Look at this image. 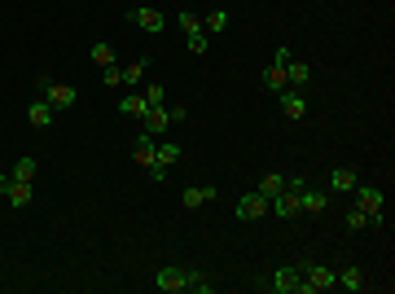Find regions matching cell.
I'll use <instances>...</instances> for the list:
<instances>
[{
  "label": "cell",
  "mask_w": 395,
  "mask_h": 294,
  "mask_svg": "<svg viewBox=\"0 0 395 294\" xmlns=\"http://www.w3.org/2000/svg\"><path fill=\"white\" fill-rule=\"evenodd\" d=\"M9 180H14V176H0V198H5V189H9Z\"/></svg>",
  "instance_id": "obj_34"
},
{
  "label": "cell",
  "mask_w": 395,
  "mask_h": 294,
  "mask_svg": "<svg viewBox=\"0 0 395 294\" xmlns=\"http://www.w3.org/2000/svg\"><path fill=\"white\" fill-rule=\"evenodd\" d=\"M145 110H150V101L141 97L136 88H128L123 97H119V114H128V119H145Z\"/></svg>",
  "instance_id": "obj_12"
},
{
  "label": "cell",
  "mask_w": 395,
  "mask_h": 294,
  "mask_svg": "<svg viewBox=\"0 0 395 294\" xmlns=\"http://www.w3.org/2000/svg\"><path fill=\"white\" fill-rule=\"evenodd\" d=\"M285 79H290L294 88H307V84H312V66H307V62H294V57H290V66H285Z\"/></svg>",
  "instance_id": "obj_20"
},
{
  "label": "cell",
  "mask_w": 395,
  "mask_h": 294,
  "mask_svg": "<svg viewBox=\"0 0 395 294\" xmlns=\"http://www.w3.org/2000/svg\"><path fill=\"white\" fill-rule=\"evenodd\" d=\"M338 286H343L347 294H361V290H365V273H361V268H343V273H338Z\"/></svg>",
  "instance_id": "obj_22"
},
{
  "label": "cell",
  "mask_w": 395,
  "mask_h": 294,
  "mask_svg": "<svg viewBox=\"0 0 395 294\" xmlns=\"http://www.w3.org/2000/svg\"><path fill=\"white\" fill-rule=\"evenodd\" d=\"M281 189H285V176H281V171H268V176L259 180V193H263V198H277Z\"/></svg>",
  "instance_id": "obj_23"
},
{
  "label": "cell",
  "mask_w": 395,
  "mask_h": 294,
  "mask_svg": "<svg viewBox=\"0 0 395 294\" xmlns=\"http://www.w3.org/2000/svg\"><path fill=\"white\" fill-rule=\"evenodd\" d=\"M189 290H194V294H211L215 286H211V277L202 273V268H189Z\"/></svg>",
  "instance_id": "obj_26"
},
{
  "label": "cell",
  "mask_w": 395,
  "mask_h": 294,
  "mask_svg": "<svg viewBox=\"0 0 395 294\" xmlns=\"http://www.w3.org/2000/svg\"><path fill=\"white\" fill-rule=\"evenodd\" d=\"M298 207H303V216H321V211L330 207V193H321V189H312V185H303V189H298Z\"/></svg>",
  "instance_id": "obj_11"
},
{
  "label": "cell",
  "mask_w": 395,
  "mask_h": 294,
  "mask_svg": "<svg viewBox=\"0 0 395 294\" xmlns=\"http://www.w3.org/2000/svg\"><path fill=\"white\" fill-rule=\"evenodd\" d=\"M167 114H172V123H185L189 119V105H167Z\"/></svg>",
  "instance_id": "obj_33"
},
{
  "label": "cell",
  "mask_w": 395,
  "mask_h": 294,
  "mask_svg": "<svg viewBox=\"0 0 395 294\" xmlns=\"http://www.w3.org/2000/svg\"><path fill=\"white\" fill-rule=\"evenodd\" d=\"M154 145H159V136L141 132V140H136V149H132V162H136L141 171H150V167H154Z\"/></svg>",
  "instance_id": "obj_13"
},
{
  "label": "cell",
  "mask_w": 395,
  "mask_h": 294,
  "mask_svg": "<svg viewBox=\"0 0 395 294\" xmlns=\"http://www.w3.org/2000/svg\"><path fill=\"white\" fill-rule=\"evenodd\" d=\"M5 198H9V207H31V198H35V185H31V180H9Z\"/></svg>",
  "instance_id": "obj_18"
},
{
  "label": "cell",
  "mask_w": 395,
  "mask_h": 294,
  "mask_svg": "<svg viewBox=\"0 0 395 294\" xmlns=\"http://www.w3.org/2000/svg\"><path fill=\"white\" fill-rule=\"evenodd\" d=\"M141 123H145V132H150V136H163L167 127H172V114H167V105H150Z\"/></svg>",
  "instance_id": "obj_14"
},
{
  "label": "cell",
  "mask_w": 395,
  "mask_h": 294,
  "mask_svg": "<svg viewBox=\"0 0 395 294\" xmlns=\"http://www.w3.org/2000/svg\"><path fill=\"white\" fill-rule=\"evenodd\" d=\"M263 88H268V92H281V88H290V79H285V66H277V62H272L268 70H263Z\"/></svg>",
  "instance_id": "obj_21"
},
{
  "label": "cell",
  "mask_w": 395,
  "mask_h": 294,
  "mask_svg": "<svg viewBox=\"0 0 395 294\" xmlns=\"http://www.w3.org/2000/svg\"><path fill=\"white\" fill-rule=\"evenodd\" d=\"M40 92H44V101H49L53 110H70V105H79V92L70 84H57V79H40Z\"/></svg>",
  "instance_id": "obj_5"
},
{
  "label": "cell",
  "mask_w": 395,
  "mask_h": 294,
  "mask_svg": "<svg viewBox=\"0 0 395 294\" xmlns=\"http://www.w3.org/2000/svg\"><path fill=\"white\" fill-rule=\"evenodd\" d=\"M128 22H132V27H141V31H150V35H163V31H167V18H163V9H154V5L128 9Z\"/></svg>",
  "instance_id": "obj_6"
},
{
  "label": "cell",
  "mask_w": 395,
  "mask_h": 294,
  "mask_svg": "<svg viewBox=\"0 0 395 294\" xmlns=\"http://www.w3.org/2000/svg\"><path fill=\"white\" fill-rule=\"evenodd\" d=\"M233 216L237 220H259V216H268V198H263L259 189H250L237 198V207H233Z\"/></svg>",
  "instance_id": "obj_8"
},
{
  "label": "cell",
  "mask_w": 395,
  "mask_h": 294,
  "mask_svg": "<svg viewBox=\"0 0 395 294\" xmlns=\"http://www.w3.org/2000/svg\"><path fill=\"white\" fill-rule=\"evenodd\" d=\"M154 286L163 294H185L189 290V268H159V273H154Z\"/></svg>",
  "instance_id": "obj_7"
},
{
  "label": "cell",
  "mask_w": 395,
  "mask_h": 294,
  "mask_svg": "<svg viewBox=\"0 0 395 294\" xmlns=\"http://www.w3.org/2000/svg\"><path fill=\"white\" fill-rule=\"evenodd\" d=\"M189 53H194V57L207 53V31H194V35H189Z\"/></svg>",
  "instance_id": "obj_31"
},
{
  "label": "cell",
  "mask_w": 395,
  "mask_h": 294,
  "mask_svg": "<svg viewBox=\"0 0 395 294\" xmlns=\"http://www.w3.org/2000/svg\"><path fill=\"white\" fill-rule=\"evenodd\" d=\"M268 211L277 220H294V216H303V207H298V189H281L277 198H268Z\"/></svg>",
  "instance_id": "obj_9"
},
{
  "label": "cell",
  "mask_w": 395,
  "mask_h": 294,
  "mask_svg": "<svg viewBox=\"0 0 395 294\" xmlns=\"http://www.w3.org/2000/svg\"><path fill=\"white\" fill-rule=\"evenodd\" d=\"M277 97H281V114H285V119H294V123L307 119V97L298 88H281Z\"/></svg>",
  "instance_id": "obj_10"
},
{
  "label": "cell",
  "mask_w": 395,
  "mask_h": 294,
  "mask_svg": "<svg viewBox=\"0 0 395 294\" xmlns=\"http://www.w3.org/2000/svg\"><path fill=\"white\" fill-rule=\"evenodd\" d=\"M298 281H303V268H298V264H281V268H272L259 286L263 290H277V294H298Z\"/></svg>",
  "instance_id": "obj_3"
},
{
  "label": "cell",
  "mask_w": 395,
  "mask_h": 294,
  "mask_svg": "<svg viewBox=\"0 0 395 294\" xmlns=\"http://www.w3.org/2000/svg\"><path fill=\"white\" fill-rule=\"evenodd\" d=\"M101 79H105V88H119V84H123V79H119V66H105Z\"/></svg>",
  "instance_id": "obj_32"
},
{
  "label": "cell",
  "mask_w": 395,
  "mask_h": 294,
  "mask_svg": "<svg viewBox=\"0 0 395 294\" xmlns=\"http://www.w3.org/2000/svg\"><path fill=\"white\" fill-rule=\"evenodd\" d=\"M53 119H57V110H53L44 97L27 105V123H31V127H53Z\"/></svg>",
  "instance_id": "obj_15"
},
{
  "label": "cell",
  "mask_w": 395,
  "mask_h": 294,
  "mask_svg": "<svg viewBox=\"0 0 395 294\" xmlns=\"http://www.w3.org/2000/svg\"><path fill=\"white\" fill-rule=\"evenodd\" d=\"M9 176H14V180H35V154H22Z\"/></svg>",
  "instance_id": "obj_25"
},
{
  "label": "cell",
  "mask_w": 395,
  "mask_h": 294,
  "mask_svg": "<svg viewBox=\"0 0 395 294\" xmlns=\"http://www.w3.org/2000/svg\"><path fill=\"white\" fill-rule=\"evenodd\" d=\"M352 193H356V211L369 216V229H387V211H382L387 207V193L374 189V185H356Z\"/></svg>",
  "instance_id": "obj_1"
},
{
  "label": "cell",
  "mask_w": 395,
  "mask_h": 294,
  "mask_svg": "<svg viewBox=\"0 0 395 294\" xmlns=\"http://www.w3.org/2000/svg\"><path fill=\"white\" fill-rule=\"evenodd\" d=\"M207 202H215V185H194V189H185V198H181L185 211H198Z\"/></svg>",
  "instance_id": "obj_16"
},
{
  "label": "cell",
  "mask_w": 395,
  "mask_h": 294,
  "mask_svg": "<svg viewBox=\"0 0 395 294\" xmlns=\"http://www.w3.org/2000/svg\"><path fill=\"white\" fill-rule=\"evenodd\" d=\"M224 27H229V14H224V9H211V14L202 18V31H207V35H220Z\"/></svg>",
  "instance_id": "obj_24"
},
{
  "label": "cell",
  "mask_w": 395,
  "mask_h": 294,
  "mask_svg": "<svg viewBox=\"0 0 395 294\" xmlns=\"http://www.w3.org/2000/svg\"><path fill=\"white\" fill-rule=\"evenodd\" d=\"M347 229H352V233H361V229H369V216H365V211H347Z\"/></svg>",
  "instance_id": "obj_29"
},
{
  "label": "cell",
  "mask_w": 395,
  "mask_h": 294,
  "mask_svg": "<svg viewBox=\"0 0 395 294\" xmlns=\"http://www.w3.org/2000/svg\"><path fill=\"white\" fill-rule=\"evenodd\" d=\"M176 27H181L185 35H194V31H202V18L189 14V9H181V14H176Z\"/></svg>",
  "instance_id": "obj_27"
},
{
  "label": "cell",
  "mask_w": 395,
  "mask_h": 294,
  "mask_svg": "<svg viewBox=\"0 0 395 294\" xmlns=\"http://www.w3.org/2000/svg\"><path fill=\"white\" fill-rule=\"evenodd\" d=\"M298 268H303L298 294H325V290L338 286V273H334V268H325V264H298Z\"/></svg>",
  "instance_id": "obj_2"
},
{
  "label": "cell",
  "mask_w": 395,
  "mask_h": 294,
  "mask_svg": "<svg viewBox=\"0 0 395 294\" xmlns=\"http://www.w3.org/2000/svg\"><path fill=\"white\" fill-rule=\"evenodd\" d=\"M92 62H97L101 70H105V66H119V62H114V49H110V44H92Z\"/></svg>",
  "instance_id": "obj_28"
},
{
  "label": "cell",
  "mask_w": 395,
  "mask_h": 294,
  "mask_svg": "<svg viewBox=\"0 0 395 294\" xmlns=\"http://www.w3.org/2000/svg\"><path fill=\"white\" fill-rule=\"evenodd\" d=\"M176 162H181V140H159V145H154V167L145 176L150 180H167V171H172Z\"/></svg>",
  "instance_id": "obj_4"
},
{
  "label": "cell",
  "mask_w": 395,
  "mask_h": 294,
  "mask_svg": "<svg viewBox=\"0 0 395 294\" xmlns=\"http://www.w3.org/2000/svg\"><path fill=\"white\" fill-rule=\"evenodd\" d=\"M356 185H361V176H356L352 167H334V171H330V189H334V193H352Z\"/></svg>",
  "instance_id": "obj_19"
},
{
  "label": "cell",
  "mask_w": 395,
  "mask_h": 294,
  "mask_svg": "<svg viewBox=\"0 0 395 294\" xmlns=\"http://www.w3.org/2000/svg\"><path fill=\"white\" fill-rule=\"evenodd\" d=\"M145 70H150V57H136V62L119 66V79H123V88H141V79H145Z\"/></svg>",
  "instance_id": "obj_17"
},
{
  "label": "cell",
  "mask_w": 395,
  "mask_h": 294,
  "mask_svg": "<svg viewBox=\"0 0 395 294\" xmlns=\"http://www.w3.org/2000/svg\"><path fill=\"white\" fill-rule=\"evenodd\" d=\"M141 97H145L150 105H167V88H163V84H150L145 92H141Z\"/></svg>",
  "instance_id": "obj_30"
}]
</instances>
